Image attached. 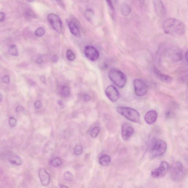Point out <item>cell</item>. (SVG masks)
I'll return each mask as SVG.
<instances>
[{
	"mask_svg": "<svg viewBox=\"0 0 188 188\" xmlns=\"http://www.w3.org/2000/svg\"><path fill=\"white\" fill-rule=\"evenodd\" d=\"M165 33L175 36H181L185 32V25L182 21L175 18L165 20L163 24Z\"/></svg>",
	"mask_w": 188,
	"mask_h": 188,
	"instance_id": "1",
	"label": "cell"
},
{
	"mask_svg": "<svg viewBox=\"0 0 188 188\" xmlns=\"http://www.w3.org/2000/svg\"><path fill=\"white\" fill-rule=\"evenodd\" d=\"M117 110L120 114L132 122L136 123L141 122L140 114L135 109L129 107H118Z\"/></svg>",
	"mask_w": 188,
	"mask_h": 188,
	"instance_id": "2",
	"label": "cell"
},
{
	"mask_svg": "<svg viewBox=\"0 0 188 188\" xmlns=\"http://www.w3.org/2000/svg\"><path fill=\"white\" fill-rule=\"evenodd\" d=\"M110 79L120 88L125 86L126 78L125 74L121 71L115 68H111L109 72Z\"/></svg>",
	"mask_w": 188,
	"mask_h": 188,
	"instance_id": "3",
	"label": "cell"
},
{
	"mask_svg": "<svg viewBox=\"0 0 188 188\" xmlns=\"http://www.w3.org/2000/svg\"><path fill=\"white\" fill-rule=\"evenodd\" d=\"M185 171L182 163L176 162L172 165L170 171L171 179L175 181H179L184 178Z\"/></svg>",
	"mask_w": 188,
	"mask_h": 188,
	"instance_id": "4",
	"label": "cell"
},
{
	"mask_svg": "<svg viewBox=\"0 0 188 188\" xmlns=\"http://www.w3.org/2000/svg\"><path fill=\"white\" fill-rule=\"evenodd\" d=\"M167 149V144L162 140H157L154 142L151 149V155L152 157L162 156L165 153Z\"/></svg>",
	"mask_w": 188,
	"mask_h": 188,
	"instance_id": "5",
	"label": "cell"
},
{
	"mask_svg": "<svg viewBox=\"0 0 188 188\" xmlns=\"http://www.w3.org/2000/svg\"><path fill=\"white\" fill-rule=\"evenodd\" d=\"M49 23L53 28L58 33L62 34L63 27L62 21L58 15L54 13L49 14L47 17Z\"/></svg>",
	"mask_w": 188,
	"mask_h": 188,
	"instance_id": "6",
	"label": "cell"
},
{
	"mask_svg": "<svg viewBox=\"0 0 188 188\" xmlns=\"http://www.w3.org/2000/svg\"><path fill=\"white\" fill-rule=\"evenodd\" d=\"M165 53L167 58L174 62H178L181 60L183 58L181 51L176 47L168 48L165 51Z\"/></svg>",
	"mask_w": 188,
	"mask_h": 188,
	"instance_id": "7",
	"label": "cell"
},
{
	"mask_svg": "<svg viewBox=\"0 0 188 188\" xmlns=\"http://www.w3.org/2000/svg\"><path fill=\"white\" fill-rule=\"evenodd\" d=\"M134 87L136 95L138 97L144 96L148 90L147 85L139 79L134 80Z\"/></svg>",
	"mask_w": 188,
	"mask_h": 188,
	"instance_id": "8",
	"label": "cell"
},
{
	"mask_svg": "<svg viewBox=\"0 0 188 188\" xmlns=\"http://www.w3.org/2000/svg\"><path fill=\"white\" fill-rule=\"evenodd\" d=\"M169 169V165L166 161H162L156 169L151 172V175L154 178H160L166 175Z\"/></svg>",
	"mask_w": 188,
	"mask_h": 188,
	"instance_id": "9",
	"label": "cell"
},
{
	"mask_svg": "<svg viewBox=\"0 0 188 188\" xmlns=\"http://www.w3.org/2000/svg\"><path fill=\"white\" fill-rule=\"evenodd\" d=\"M84 53L87 59L94 61L98 59L99 53L96 48L91 45H87L85 47Z\"/></svg>",
	"mask_w": 188,
	"mask_h": 188,
	"instance_id": "10",
	"label": "cell"
},
{
	"mask_svg": "<svg viewBox=\"0 0 188 188\" xmlns=\"http://www.w3.org/2000/svg\"><path fill=\"white\" fill-rule=\"evenodd\" d=\"M105 93L107 98L112 102H117L120 98V93L117 89L112 85L107 86Z\"/></svg>",
	"mask_w": 188,
	"mask_h": 188,
	"instance_id": "11",
	"label": "cell"
},
{
	"mask_svg": "<svg viewBox=\"0 0 188 188\" xmlns=\"http://www.w3.org/2000/svg\"><path fill=\"white\" fill-rule=\"evenodd\" d=\"M133 132L134 129L130 124L125 123L122 125L121 128V136L124 141H128Z\"/></svg>",
	"mask_w": 188,
	"mask_h": 188,
	"instance_id": "12",
	"label": "cell"
},
{
	"mask_svg": "<svg viewBox=\"0 0 188 188\" xmlns=\"http://www.w3.org/2000/svg\"><path fill=\"white\" fill-rule=\"evenodd\" d=\"M153 4L155 12L159 16L161 17L165 16L166 9L161 0H153Z\"/></svg>",
	"mask_w": 188,
	"mask_h": 188,
	"instance_id": "13",
	"label": "cell"
},
{
	"mask_svg": "<svg viewBox=\"0 0 188 188\" xmlns=\"http://www.w3.org/2000/svg\"><path fill=\"white\" fill-rule=\"evenodd\" d=\"M39 176L42 184L43 186L48 185L50 183V176L47 171L44 168H41L39 169Z\"/></svg>",
	"mask_w": 188,
	"mask_h": 188,
	"instance_id": "14",
	"label": "cell"
},
{
	"mask_svg": "<svg viewBox=\"0 0 188 188\" xmlns=\"http://www.w3.org/2000/svg\"><path fill=\"white\" fill-rule=\"evenodd\" d=\"M158 114L156 111L154 110H150L146 113L144 116V120L147 124L152 125L156 121Z\"/></svg>",
	"mask_w": 188,
	"mask_h": 188,
	"instance_id": "15",
	"label": "cell"
},
{
	"mask_svg": "<svg viewBox=\"0 0 188 188\" xmlns=\"http://www.w3.org/2000/svg\"><path fill=\"white\" fill-rule=\"evenodd\" d=\"M66 21L72 34L77 37H80L81 36V33L76 24L70 19H66Z\"/></svg>",
	"mask_w": 188,
	"mask_h": 188,
	"instance_id": "16",
	"label": "cell"
},
{
	"mask_svg": "<svg viewBox=\"0 0 188 188\" xmlns=\"http://www.w3.org/2000/svg\"><path fill=\"white\" fill-rule=\"evenodd\" d=\"M154 71L157 77L160 81L166 84H169L171 82L172 78L171 77L162 73L156 67H154Z\"/></svg>",
	"mask_w": 188,
	"mask_h": 188,
	"instance_id": "17",
	"label": "cell"
},
{
	"mask_svg": "<svg viewBox=\"0 0 188 188\" xmlns=\"http://www.w3.org/2000/svg\"><path fill=\"white\" fill-rule=\"evenodd\" d=\"M7 158L9 161L12 164L16 165H20L22 164L23 163V161L21 159L12 152L8 154Z\"/></svg>",
	"mask_w": 188,
	"mask_h": 188,
	"instance_id": "18",
	"label": "cell"
},
{
	"mask_svg": "<svg viewBox=\"0 0 188 188\" xmlns=\"http://www.w3.org/2000/svg\"><path fill=\"white\" fill-rule=\"evenodd\" d=\"M99 162L101 165L103 166H107L110 163V157L107 154L103 155L100 157Z\"/></svg>",
	"mask_w": 188,
	"mask_h": 188,
	"instance_id": "19",
	"label": "cell"
},
{
	"mask_svg": "<svg viewBox=\"0 0 188 188\" xmlns=\"http://www.w3.org/2000/svg\"><path fill=\"white\" fill-rule=\"evenodd\" d=\"M122 14L124 16H129L131 12V9L128 4L124 3L122 5L121 8Z\"/></svg>",
	"mask_w": 188,
	"mask_h": 188,
	"instance_id": "20",
	"label": "cell"
},
{
	"mask_svg": "<svg viewBox=\"0 0 188 188\" xmlns=\"http://www.w3.org/2000/svg\"><path fill=\"white\" fill-rule=\"evenodd\" d=\"M60 95L64 98H67L70 95V90L69 88L66 86H63L60 90Z\"/></svg>",
	"mask_w": 188,
	"mask_h": 188,
	"instance_id": "21",
	"label": "cell"
},
{
	"mask_svg": "<svg viewBox=\"0 0 188 188\" xmlns=\"http://www.w3.org/2000/svg\"><path fill=\"white\" fill-rule=\"evenodd\" d=\"M8 52L10 55L15 56H18V54L16 45L13 44L10 45L9 47Z\"/></svg>",
	"mask_w": 188,
	"mask_h": 188,
	"instance_id": "22",
	"label": "cell"
},
{
	"mask_svg": "<svg viewBox=\"0 0 188 188\" xmlns=\"http://www.w3.org/2000/svg\"><path fill=\"white\" fill-rule=\"evenodd\" d=\"M62 164V161L59 157H57L50 161V164L53 167H58Z\"/></svg>",
	"mask_w": 188,
	"mask_h": 188,
	"instance_id": "23",
	"label": "cell"
},
{
	"mask_svg": "<svg viewBox=\"0 0 188 188\" xmlns=\"http://www.w3.org/2000/svg\"><path fill=\"white\" fill-rule=\"evenodd\" d=\"M95 13L92 9H88L85 12V16L89 21H91L94 17Z\"/></svg>",
	"mask_w": 188,
	"mask_h": 188,
	"instance_id": "24",
	"label": "cell"
},
{
	"mask_svg": "<svg viewBox=\"0 0 188 188\" xmlns=\"http://www.w3.org/2000/svg\"><path fill=\"white\" fill-rule=\"evenodd\" d=\"M100 128L98 127H95L92 129L90 132V136L92 138H96L99 134L100 132Z\"/></svg>",
	"mask_w": 188,
	"mask_h": 188,
	"instance_id": "25",
	"label": "cell"
},
{
	"mask_svg": "<svg viewBox=\"0 0 188 188\" xmlns=\"http://www.w3.org/2000/svg\"><path fill=\"white\" fill-rule=\"evenodd\" d=\"M45 32V29L42 27H40L35 31V34L37 36L42 37L44 36Z\"/></svg>",
	"mask_w": 188,
	"mask_h": 188,
	"instance_id": "26",
	"label": "cell"
},
{
	"mask_svg": "<svg viewBox=\"0 0 188 188\" xmlns=\"http://www.w3.org/2000/svg\"><path fill=\"white\" fill-rule=\"evenodd\" d=\"M66 56L67 59L69 61H72L74 60L75 58V55L74 54L71 50H67L66 53Z\"/></svg>",
	"mask_w": 188,
	"mask_h": 188,
	"instance_id": "27",
	"label": "cell"
},
{
	"mask_svg": "<svg viewBox=\"0 0 188 188\" xmlns=\"http://www.w3.org/2000/svg\"><path fill=\"white\" fill-rule=\"evenodd\" d=\"M64 178L67 181H71L73 180L74 176L71 172L68 171L66 172L64 174Z\"/></svg>",
	"mask_w": 188,
	"mask_h": 188,
	"instance_id": "28",
	"label": "cell"
},
{
	"mask_svg": "<svg viewBox=\"0 0 188 188\" xmlns=\"http://www.w3.org/2000/svg\"><path fill=\"white\" fill-rule=\"evenodd\" d=\"M83 149L82 146L79 145H78L75 146L74 149V152L77 155H80L82 153Z\"/></svg>",
	"mask_w": 188,
	"mask_h": 188,
	"instance_id": "29",
	"label": "cell"
},
{
	"mask_svg": "<svg viewBox=\"0 0 188 188\" xmlns=\"http://www.w3.org/2000/svg\"><path fill=\"white\" fill-rule=\"evenodd\" d=\"M17 123V120L15 118L12 117L9 118V124L11 127H14L16 125Z\"/></svg>",
	"mask_w": 188,
	"mask_h": 188,
	"instance_id": "30",
	"label": "cell"
},
{
	"mask_svg": "<svg viewBox=\"0 0 188 188\" xmlns=\"http://www.w3.org/2000/svg\"><path fill=\"white\" fill-rule=\"evenodd\" d=\"M25 16L26 17L29 18H34L35 17L34 14L32 11H31L30 10H28L26 12Z\"/></svg>",
	"mask_w": 188,
	"mask_h": 188,
	"instance_id": "31",
	"label": "cell"
},
{
	"mask_svg": "<svg viewBox=\"0 0 188 188\" xmlns=\"http://www.w3.org/2000/svg\"><path fill=\"white\" fill-rule=\"evenodd\" d=\"M1 80L5 84H8L10 82V78L8 75H4L3 77Z\"/></svg>",
	"mask_w": 188,
	"mask_h": 188,
	"instance_id": "32",
	"label": "cell"
},
{
	"mask_svg": "<svg viewBox=\"0 0 188 188\" xmlns=\"http://www.w3.org/2000/svg\"><path fill=\"white\" fill-rule=\"evenodd\" d=\"M42 103L41 101H38L34 103V106L36 109H40L42 107Z\"/></svg>",
	"mask_w": 188,
	"mask_h": 188,
	"instance_id": "33",
	"label": "cell"
},
{
	"mask_svg": "<svg viewBox=\"0 0 188 188\" xmlns=\"http://www.w3.org/2000/svg\"><path fill=\"white\" fill-rule=\"evenodd\" d=\"M106 1L108 4L109 8L111 10H113L114 9V7L113 5H112V2L111 0H106Z\"/></svg>",
	"mask_w": 188,
	"mask_h": 188,
	"instance_id": "34",
	"label": "cell"
},
{
	"mask_svg": "<svg viewBox=\"0 0 188 188\" xmlns=\"http://www.w3.org/2000/svg\"><path fill=\"white\" fill-rule=\"evenodd\" d=\"M5 14L3 12H1L0 13V21L1 22H3L4 21V19H5Z\"/></svg>",
	"mask_w": 188,
	"mask_h": 188,
	"instance_id": "35",
	"label": "cell"
},
{
	"mask_svg": "<svg viewBox=\"0 0 188 188\" xmlns=\"http://www.w3.org/2000/svg\"><path fill=\"white\" fill-rule=\"evenodd\" d=\"M83 98L85 100V101H90V95L87 94H85V95H83Z\"/></svg>",
	"mask_w": 188,
	"mask_h": 188,
	"instance_id": "36",
	"label": "cell"
},
{
	"mask_svg": "<svg viewBox=\"0 0 188 188\" xmlns=\"http://www.w3.org/2000/svg\"><path fill=\"white\" fill-rule=\"evenodd\" d=\"M16 111L17 112H20L24 111V109L21 106H18V107H17Z\"/></svg>",
	"mask_w": 188,
	"mask_h": 188,
	"instance_id": "37",
	"label": "cell"
},
{
	"mask_svg": "<svg viewBox=\"0 0 188 188\" xmlns=\"http://www.w3.org/2000/svg\"><path fill=\"white\" fill-rule=\"evenodd\" d=\"M58 57L57 55H53L52 58V60L53 62H56L58 61Z\"/></svg>",
	"mask_w": 188,
	"mask_h": 188,
	"instance_id": "38",
	"label": "cell"
},
{
	"mask_svg": "<svg viewBox=\"0 0 188 188\" xmlns=\"http://www.w3.org/2000/svg\"><path fill=\"white\" fill-rule=\"evenodd\" d=\"M36 62L37 63V64H42V63L43 62V60L42 59V58H37Z\"/></svg>",
	"mask_w": 188,
	"mask_h": 188,
	"instance_id": "39",
	"label": "cell"
},
{
	"mask_svg": "<svg viewBox=\"0 0 188 188\" xmlns=\"http://www.w3.org/2000/svg\"><path fill=\"white\" fill-rule=\"evenodd\" d=\"M58 4L60 5L63 6V0H55Z\"/></svg>",
	"mask_w": 188,
	"mask_h": 188,
	"instance_id": "40",
	"label": "cell"
},
{
	"mask_svg": "<svg viewBox=\"0 0 188 188\" xmlns=\"http://www.w3.org/2000/svg\"><path fill=\"white\" fill-rule=\"evenodd\" d=\"M186 101H187V104L188 105V86L187 87V90H186Z\"/></svg>",
	"mask_w": 188,
	"mask_h": 188,
	"instance_id": "41",
	"label": "cell"
},
{
	"mask_svg": "<svg viewBox=\"0 0 188 188\" xmlns=\"http://www.w3.org/2000/svg\"><path fill=\"white\" fill-rule=\"evenodd\" d=\"M41 78L42 81L43 83H44V84H45L46 80L44 76H42Z\"/></svg>",
	"mask_w": 188,
	"mask_h": 188,
	"instance_id": "42",
	"label": "cell"
},
{
	"mask_svg": "<svg viewBox=\"0 0 188 188\" xmlns=\"http://www.w3.org/2000/svg\"><path fill=\"white\" fill-rule=\"evenodd\" d=\"M58 187L60 188H68V187L67 186H66L64 185H63L61 184H58Z\"/></svg>",
	"mask_w": 188,
	"mask_h": 188,
	"instance_id": "43",
	"label": "cell"
},
{
	"mask_svg": "<svg viewBox=\"0 0 188 188\" xmlns=\"http://www.w3.org/2000/svg\"><path fill=\"white\" fill-rule=\"evenodd\" d=\"M185 57L186 60H187V61L188 62V52H187V53H186Z\"/></svg>",
	"mask_w": 188,
	"mask_h": 188,
	"instance_id": "44",
	"label": "cell"
},
{
	"mask_svg": "<svg viewBox=\"0 0 188 188\" xmlns=\"http://www.w3.org/2000/svg\"><path fill=\"white\" fill-rule=\"evenodd\" d=\"M58 104L62 106L63 105L62 101H58Z\"/></svg>",
	"mask_w": 188,
	"mask_h": 188,
	"instance_id": "45",
	"label": "cell"
},
{
	"mask_svg": "<svg viewBox=\"0 0 188 188\" xmlns=\"http://www.w3.org/2000/svg\"><path fill=\"white\" fill-rule=\"evenodd\" d=\"M26 1H27L28 2H32V1H33L34 0H26Z\"/></svg>",
	"mask_w": 188,
	"mask_h": 188,
	"instance_id": "46",
	"label": "cell"
},
{
	"mask_svg": "<svg viewBox=\"0 0 188 188\" xmlns=\"http://www.w3.org/2000/svg\"><path fill=\"white\" fill-rule=\"evenodd\" d=\"M1 100H2V95H1Z\"/></svg>",
	"mask_w": 188,
	"mask_h": 188,
	"instance_id": "47",
	"label": "cell"
}]
</instances>
